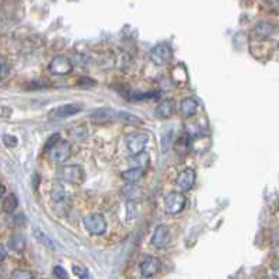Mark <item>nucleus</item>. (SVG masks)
Instances as JSON below:
<instances>
[{
  "mask_svg": "<svg viewBox=\"0 0 279 279\" xmlns=\"http://www.w3.org/2000/svg\"><path fill=\"white\" fill-rule=\"evenodd\" d=\"M187 205V198L183 192L171 191L164 198V211L168 215H179Z\"/></svg>",
  "mask_w": 279,
  "mask_h": 279,
  "instance_id": "f257e3e1",
  "label": "nucleus"
},
{
  "mask_svg": "<svg viewBox=\"0 0 279 279\" xmlns=\"http://www.w3.org/2000/svg\"><path fill=\"white\" fill-rule=\"evenodd\" d=\"M83 224L91 236H103L107 230L106 218L101 213H90L84 216Z\"/></svg>",
  "mask_w": 279,
  "mask_h": 279,
  "instance_id": "f03ea898",
  "label": "nucleus"
},
{
  "mask_svg": "<svg viewBox=\"0 0 279 279\" xmlns=\"http://www.w3.org/2000/svg\"><path fill=\"white\" fill-rule=\"evenodd\" d=\"M59 179L69 184H82L84 181V171L83 168L78 166V164H70V166H65L58 170Z\"/></svg>",
  "mask_w": 279,
  "mask_h": 279,
  "instance_id": "7ed1b4c3",
  "label": "nucleus"
},
{
  "mask_svg": "<svg viewBox=\"0 0 279 279\" xmlns=\"http://www.w3.org/2000/svg\"><path fill=\"white\" fill-rule=\"evenodd\" d=\"M147 142H149V134H146V132H134V134H131L126 138V146H128L129 153L132 156L143 153Z\"/></svg>",
  "mask_w": 279,
  "mask_h": 279,
  "instance_id": "20e7f679",
  "label": "nucleus"
},
{
  "mask_svg": "<svg viewBox=\"0 0 279 279\" xmlns=\"http://www.w3.org/2000/svg\"><path fill=\"white\" fill-rule=\"evenodd\" d=\"M150 59L159 66L167 65L173 59V49L167 44H159L150 50Z\"/></svg>",
  "mask_w": 279,
  "mask_h": 279,
  "instance_id": "39448f33",
  "label": "nucleus"
},
{
  "mask_svg": "<svg viewBox=\"0 0 279 279\" xmlns=\"http://www.w3.org/2000/svg\"><path fill=\"white\" fill-rule=\"evenodd\" d=\"M49 72L56 76H66L73 70V63L70 62L69 58L66 56H55L52 61H50Z\"/></svg>",
  "mask_w": 279,
  "mask_h": 279,
  "instance_id": "423d86ee",
  "label": "nucleus"
},
{
  "mask_svg": "<svg viewBox=\"0 0 279 279\" xmlns=\"http://www.w3.org/2000/svg\"><path fill=\"white\" fill-rule=\"evenodd\" d=\"M72 155V147L67 140H59L52 149L49 150L50 160L55 163L66 162L67 159Z\"/></svg>",
  "mask_w": 279,
  "mask_h": 279,
  "instance_id": "0eeeda50",
  "label": "nucleus"
},
{
  "mask_svg": "<svg viewBox=\"0 0 279 279\" xmlns=\"http://www.w3.org/2000/svg\"><path fill=\"white\" fill-rule=\"evenodd\" d=\"M196 173L194 168H184L181 173L179 174V177L175 180V185L180 190V192H187V191L192 190V187L195 184Z\"/></svg>",
  "mask_w": 279,
  "mask_h": 279,
  "instance_id": "6e6552de",
  "label": "nucleus"
},
{
  "mask_svg": "<svg viewBox=\"0 0 279 279\" xmlns=\"http://www.w3.org/2000/svg\"><path fill=\"white\" fill-rule=\"evenodd\" d=\"M140 274L142 276L146 279H150L153 276H156L159 272H160V269H162V263H160V260L156 257H146L142 263H140Z\"/></svg>",
  "mask_w": 279,
  "mask_h": 279,
  "instance_id": "1a4fd4ad",
  "label": "nucleus"
},
{
  "mask_svg": "<svg viewBox=\"0 0 279 279\" xmlns=\"http://www.w3.org/2000/svg\"><path fill=\"white\" fill-rule=\"evenodd\" d=\"M168 237H170V232H168L167 226L166 224H159L153 232V236H151V246L157 248V250H162V248L167 246Z\"/></svg>",
  "mask_w": 279,
  "mask_h": 279,
  "instance_id": "9d476101",
  "label": "nucleus"
},
{
  "mask_svg": "<svg viewBox=\"0 0 279 279\" xmlns=\"http://www.w3.org/2000/svg\"><path fill=\"white\" fill-rule=\"evenodd\" d=\"M82 110H83V106H82V104L70 103V104H63V106L56 107L55 110L50 111V115L55 118H67L72 117V115H76V114H79Z\"/></svg>",
  "mask_w": 279,
  "mask_h": 279,
  "instance_id": "9b49d317",
  "label": "nucleus"
},
{
  "mask_svg": "<svg viewBox=\"0 0 279 279\" xmlns=\"http://www.w3.org/2000/svg\"><path fill=\"white\" fill-rule=\"evenodd\" d=\"M177 110V106H175V101L171 100V98H167V100H163L162 103H159L155 110V114H156L157 118L160 119H168L174 115V112Z\"/></svg>",
  "mask_w": 279,
  "mask_h": 279,
  "instance_id": "f8f14e48",
  "label": "nucleus"
},
{
  "mask_svg": "<svg viewBox=\"0 0 279 279\" xmlns=\"http://www.w3.org/2000/svg\"><path fill=\"white\" fill-rule=\"evenodd\" d=\"M199 110V103L194 97H185L180 101V114L185 118H191L195 115Z\"/></svg>",
  "mask_w": 279,
  "mask_h": 279,
  "instance_id": "ddd939ff",
  "label": "nucleus"
},
{
  "mask_svg": "<svg viewBox=\"0 0 279 279\" xmlns=\"http://www.w3.org/2000/svg\"><path fill=\"white\" fill-rule=\"evenodd\" d=\"M145 175V168H139V167H132L126 170V171H122L121 177L122 180H125L128 184H138L140 180L143 179Z\"/></svg>",
  "mask_w": 279,
  "mask_h": 279,
  "instance_id": "4468645a",
  "label": "nucleus"
},
{
  "mask_svg": "<svg viewBox=\"0 0 279 279\" xmlns=\"http://www.w3.org/2000/svg\"><path fill=\"white\" fill-rule=\"evenodd\" d=\"M121 194H122V196L126 201L132 202L136 201L138 198L142 196L143 190H142L140 187H138V184H126L121 188Z\"/></svg>",
  "mask_w": 279,
  "mask_h": 279,
  "instance_id": "2eb2a0df",
  "label": "nucleus"
},
{
  "mask_svg": "<svg viewBox=\"0 0 279 279\" xmlns=\"http://www.w3.org/2000/svg\"><path fill=\"white\" fill-rule=\"evenodd\" d=\"M33 235L34 237H35V239H37V240H38L39 243L46 248V250H49V251H55V243H54V240H52L49 236L46 235L41 227H37V226H35V227L33 229Z\"/></svg>",
  "mask_w": 279,
  "mask_h": 279,
  "instance_id": "dca6fc26",
  "label": "nucleus"
},
{
  "mask_svg": "<svg viewBox=\"0 0 279 279\" xmlns=\"http://www.w3.org/2000/svg\"><path fill=\"white\" fill-rule=\"evenodd\" d=\"M50 198H52V201L56 202V204H61L67 198L66 194V188H65V185L59 183V181H55L54 184H52V190H50Z\"/></svg>",
  "mask_w": 279,
  "mask_h": 279,
  "instance_id": "f3484780",
  "label": "nucleus"
},
{
  "mask_svg": "<svg viewBox=\"0 0 279 279\" xmlns=\"http://www.w3.org/2000/svg\"><path fill=\"white\" fill-rule=\"evenodd\" d=\"M9 248L13 250V251L17 252H21L24 251V248H26V237L21 235V233H13L10 236V239H9Z\"/></svg>",
  "mask_w": 279,
  "mask_h": 279,
  "instance_id": "a211bd4d",
  "label": "nucleus"
},
{
  "mask_svg": "<svg viewBox=\"0 0 279 279\" xmlns=\"http://www.w3.org/2000/svg\"><path fill=\"white\" fill-rule=\"evenodd\" d=\"M117 117V114L115 111H112L110 108H103V110H97L94 114H91V119L94 121V122L103 123V122H108V121H111L112 118Z\"/></svg>",
  "mask_w": 279,
  "mask_h": 279,
  "instance_id": "6ab92c4d",
  "label": "nucleus"
},
{
  "mask_svg": "<svg viewBox=\"0 0 279 279\" xmlns=\"http://www.w3.org/2000/svg\"><path fill=\"white\" fill-rule=\"evenodd\" d=\"M191 145H190V139H188V136H180L179 139L175 140V143H174V150L179 153L180 156H185V155H188L190 153Z\"/></svg>",
  "mask_w": 279,
  "mask_h": 279,
  "instance_id": "aec40b11",
  "label": "nucleus"
},
{
  "mask_svg": "<svg viewBox=\"0 0 279 279\" xmlns=\"http://www.w3.org/2000/svg\"><path fill=\"white\" fill-rule=\"evenodd\" d=\"M17 205H18L17 195L16 194H13V192H10V194H7L5 199H3V205H2V208H3V211H5L6 213H13L17 209Z\"/></svg>",
  "mask_w": 279,
  "mask_h": 279,
  "instance_id": "412c9836",
  "label": "nucleus"
},
{
  "mask_svg": "<svg viewBox=\"0 0 279 279\" xmlns=\"http://www.w3.org/2000/svg\"><path fill=\"white\" fill-rule=\"evenodd\" d=\"M117 118L119 121H122L123 123H129V125H138V123H142V119H140L138 115H134L131 112L121 111L117 114Z\"/></svg>",
  "mask_w": 279,
  "mask_h": 279,
  "instance_id": "4be33fe9",
  "label": "nucleus"
},
{
  "mask_svg": "<svg viewBox=\"0 0 279 279\" xmlns=\"http://www.w3.org/2000/svg\"><path fill=\"white\" fill-rule=\"evenodd\" d=\"M132 166L134 167H139V168H146L149 166V162H150V157L149 155H146L145 151L140 153V155H136V156L132 157Z\"/></svg>",
  "mask_w": 279,
  "mask_h": 279,
  "instance_id": "5701e85b",
  "label": "nucleus"
},
{
  "mask_svg": "<svg viewBox=\"0 0 279 279\" xmlns=\"http://www.w3.org/2000/svg\"><path fill=\"white\" fill-rule=\"evenodd\" d=\"M275 31L274 26H271L268 22H260L256 28V33L261 37V38H265V37H269V35H272Z\"/></svg>",
  "mask_w": 279,
  "mask_h": 279,
  "instance_id": "b1692460",
  "label": "nucleus"
},
{
  "mask_svg": "<svg viewBox=\"0 0 279 279\" xmlns=\"http://www.w3.org/2000/svg\"><path fill=\"white\" fill-rule=\"evenodd\" d=\"M35 275L27 269H17L10 275V279H34Z\"/></svg>",
  "mask_w": 279,
  "mask_h": 279,
  "instance_id": "393cba45",
  "label": "nucleus"
},
{
  "mask_svg": "<svg viewBox=\"0 0 279 279\" xmlns=\"http://www.w3.org/2000/svg\"><path fill=\"white\" fill-rule=\"evenodd\" d=\"M73 272L79 279H90V274L87 269L80 265H73Z\"/></svg>",
  "mask_w": 279,
  "mask_h": 279,
  "instance_id": "a878e982",
  "label": "nucleus"
},
{
  "mask_svg": "<svg viewBox=\"0 0 279 279\" xmlns=\"http://www.w3.org/2000/svg\"><path fill=\"white\" fill-rule=\"evenodd\" d=\"M52 272H54V276L56 279H69V274H67V271L61 265H56L52 269Z\"/></svg>",
  "mask_w": 279,
  "mask_h": 279,
  "instance_id": "bb28decb",
  "label": "nucleus"
},
{
  "mask_svg": "<svg viewBox=\"0 0 279 279\" xmlns=\"http://www.w3.org/2000/svg\"><path fill=\"white\" fill-rule=\"evenodd\" d=\"M171 135H173V132H171V131H167V132L164 134V136L162 138L163 151H167L168 149L171 147Z\"/></svg>",
  "mask_w": 279,
  "mask_h": 279,
  "instance_id": "cd10ccee",
  "label": "nucleus"
},
{
  "mask_svg": "<svg viewBox=\"0 0 279 279\" xmlns=\"http://www.w3.org/2000/svg\"><path fill=\"white\" fill-rule=\"evenodd\" d=\"M59 140H61V135H59V134L50 135V138L48 139V142L45 143V150L49 151L50 149H52V147H54V146H55L58 142H59Z\"/></svg>",
  "mask_w": 279,
  "mask_h": 279,
  "instance_id": "c85d7f7f",
  "label": "nucleus"
},
{
  "mask_svg": "<svg viewBox=\"0 0 279 279\" xmlns=\"http://www.w3.org/2000/svg\"><path fill=\"white\" fill-rule=\"evenodd\" d=\"M3 143H5L7 147H14V146H17V143H18V140H17V138L14 135H5V136H3Z\"/></svg>",
  "mask_w": 279,
  "mask_h": 279,
  "instance_id": "c756f323",
  "label": "nucleus"
},
{
  "mask_svg": "<svg viewBox=\"0 0 279 279\" xmlns=\"http://www.w3.org/2000/svg\"><path fill=\"white\" fill-rule=\"evenodd\" d=\"M9 63H7V61L6 59H3V58H0V80L2 79H5L6 76H7V73H9Z\"/></svg>",
  "mask_w": 279,
  "mask_h": 279,
  "instance_id": "7c9ffc66",
  "label": "nucleus"
},
{
  "mask_svg": "<svg viewBox=\"0 0 279 279\" xmlns=\"http://www.w3.org/2000/svg\"><path fill=\"white\" fill-rule=\"evenodd\" d=\"M95 82L93 79H87V78H82L79 80V86H94Z\"/></svg>",
  "mask_w": 279,
  "mask_h": 279,
  "instance_id": "2f4dec72",
  "label": "nucleus"
},
{
  "mask_svg": "<svg viewBox=\"0 0 279 279\" xmlns=\"http://www.w3.org/2000/svg\"><path fill=\"white\" fill-rule=\"evenodd\" d=\"M6 257H7V250L0 244V263H2V261H5Z\"/></svg>",
  "mask_w": 279,
  "mask_h": 279,
  "instance_id": "473e14b6",
  "label": "nucleus"
},
{
  "mask_svg": "<svg viewBox=\"0 0 279 279\" xmlns=\"http://www.w3.org/2000/svg\"><path fill=\"white\" fill-rule=\"evenodd\" d=\"M274 276H275V278L279 279V263L274 267Z\"/></svg>",
  "mask_w": 279,
  "mask_h": 279,
  "instance_id": "72a5a7b5",
  "label": "nucleus"
},
{
  "mask_svg": "<svg viewBox=\"0 0 279 279\" xmlns=\"http://www.w3.org/2000/svg\"><path fill=\"white\" fill-rule=\"evenodd\" d=\"M6 191V187L2 183H0V196H3V194H5Z\"/></svg>",
  "mask_w": 279,
  "mask_h": 279,
  "instance_id": "f704fd0d",
  "label": "nucleus"
},
{
  "mask_svg": "<svg viewBox=\"0 0 279 279\" xmlns=\"http://www.w3.org/2000/svg\"><path fill=\"white\" fill-rule=\"evenodd\" d=\"M265 279H278V278H275L274 275H272V276H268V278H265Z\"/></svg>",
  "mask_w": 279,
  "mask_h": 279,
  "instance_id": "c9c22d12",
  "label": "nucleus"
}]
</instances>
